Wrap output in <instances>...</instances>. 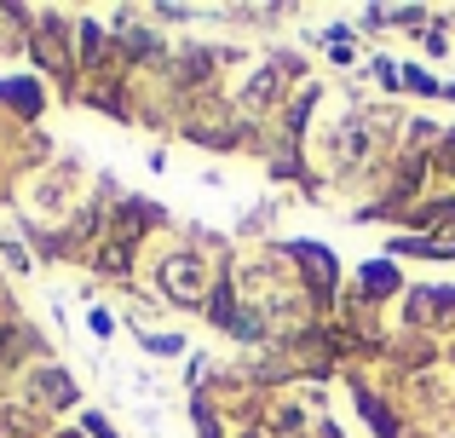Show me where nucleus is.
Segmentation results:
<instances>
[{
  "instance_id": "0eeeda50",
  "label": "nucleus",
  "mask_w": 455,
  "mask_h": 438,
  "mask_svg": "<svg viewBox=\"0 0 455 438\" xmlns=\"http://www.w3.org/2000/svg\"><path fill=\"white\" fill-rule=\"evenodd\" d=\"M363 283H369V294H387V289H392V271H387V266H369Z\"/></svg>"
},
{
  "instance_id": "6e6552de",
  "label": "nucleus",
  "mask_w": 455,
  "mask_h": 438,
  "mask_svg": "<svg viewBox=\"0 0 455 438\" xmlns=\"http://www.w3.org/2000/svg\"><path fill=\"white\" fill-rule=\"evenodd\" d=\"M444 168L455 173V133H450V145H444Z\"/></svg>"
},
{
  "instance_id": "7ed1b4c3",
  "label": "nucleus",
  "mask_w": 455,
  "mask_h": 438,
  "mask_svg": "<svg viewBox=\"0 0 455 438\" xmlns=\"http://www.w3.org/2000/svg\"><path fill=\"white\" fill-rule=\"evenodd\" d=\"M363 150H369V127H363V122H346V133H340V162H346V168H357V162H363Z\"/></svg>"
},
{
  "instance_id": "f257e3e1",
  "label": "nucleus",
  "mask_w": 455,
  "mask_h": 438,
  "mask_svg": "<svg viewBox=\"0 0 455 438\" xmlns=\"http://www.w3.org/2000/svg\"><path fill=\"white\" fill-rule=\"evenodd\" d=\"M156 277H162V289L173 294L179 306H190V300L202 294V259H196V254H167Z\"/></svg>"
},
{
  "instance_id": "f03ea898",
  "label": "nucleus",
  "mask_w": 455,
  "mask_h": 438,
  "mask_svg": "<svg viewBox=\"0 0 455 438\" xmlns=\"http://www.w3.org/2000/svg\"><path fill=\"white\" fill-rule=\"evenodd\" d=\"M294 254L306 259L311 289H317V294H329V289H334V254H329V248H317V243H294Z\"/></svg>"
},
{
  "instance_id": "20e7f679",
  "label": "nucleus",
  "mask_w": 455,
  "mask_h": 438,
  "mask_svg": "<svg viewBox=\"0 0 455 438\" xmlns=\"http://www.w3.org/2000/svg\"><path fill=\"white\" fill-rule=\"evenodd\" d=\"M0 99H6V104H18L23 115H35V110H41V92H35L29 81H0Z\"/></svg>"
},
{
  "instance_id": "423d86ee",
  "label": "nucleus",
  "mask_w": 455,
  "mask_h": 438,
  "mask_svg": "<svg viewBox=\"0 0 455 438\" xmlns=\"http://www.w3.org/2000/svg\"><path fill=\"white\" fill-rule=\"evenodd\" d=\"M363 416H369V421H375V427H380V433H398V421H392V416H387V410H380V404H375V398H363Z\"/></svg>"
},
{
  "instance_id": "39448f33",
  "label": "nucleus",
  "mask_w": 455,
  "mask_h": 438,
  "mask_svg": "<svg viewBox=\"0 0 455 438\" xmlns=\"http://www.w3.org/2000/svg\"><path fill=\"white\" fill-rule=\"evenodd\" d=\"M41 393H52V404H76V393H69L64 375H41Z\"/></svg>"
}]
</instances>
